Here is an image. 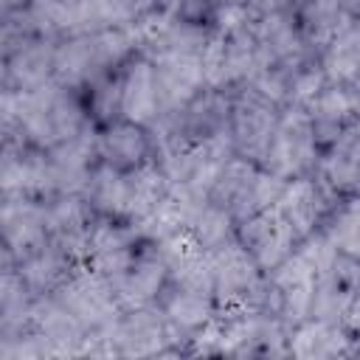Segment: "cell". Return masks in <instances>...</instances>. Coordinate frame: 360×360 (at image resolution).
<instances>
[{
	"instance_id": "8992f818",
	"label": "cell",
	"mask_w": 360,
	"mask_h": 360,
	"mask_svg": "<svg viewBox=\"0 0 360 360\" xmlns=\"http://www.w3.org/2000/svg\"><path fill=\"white\" fill-rule=\"evenodd\" d=\"M321 158H323V146L312 129L307 110L284 107L278 127L273 132V141L262 158V166L281 180H295V177L315 174L321 166Z\"/></svg>"
},
{
	"instance_id": "d6986e66",
	"label": "cell",
	"mask_w": 360,
	"mask_h": 360,
	"mask_svg": "<svg viewBox=\"0 0 360 360\" xmlns=\"http://www.w3.org/2000/svg\"><path fill=\"white\" fill-rule=\"evenodd\" d=\"M53 194H82L93 166L98 163V127H87L79 135L45 149Z\"/></svg>"
},
{
	"instance_id": "1f68e13d",
	"label": "cell",
	"mask_w": 360,
	"mask_h": 360,
	"mask_svg": "<svg viewBox=\"0 0 360 360\" xmlns=\"http://www.w3.org/2000/svg\"><path fill=\"white\" fill-rule=\"evenodd\" d=\"M292 17L307 48L315 56H321V51L352 22V17L335 0H301Z\"/></svg>"
},
{
	"instance_id": "3957f363",
	"label": "cell",
	"mask_w": 360,
	"mask_h": 360,
	"mask_svg": "<svg viewBox=\"0 0 360 360\" xmlns=\"http://www.w3.org/2000/svg\"><path fill=\"white\" fill-rule=\"evenodd\" d=\"M222 357H290V323L262 307L219 309Z\"/></svg>"
},
{
	"instance_id": "9a60e30c",
	"label": "cell",
	"mask_w": 360,
	"mask_h": 360,
	"mask_svg": "<svg viewBox=\"0 0 360 360\" xmlns=\"http://www.w3.org/2000/svg\"><path fill=\"white\" fill-rule=\"evenodd\" d=\"M158 307L172 329L174 346H177V357L186 354L191 338L205 329L217 312V295L211 290H197V287H180V284H166V290L158 298Z\"/></svg>"
},
{
	"instance_id": "9c48e42d",
	"label": "cell",
	"mask_w": 360,
	"mask_h": 360,
	"mask_svg": "<svg viewBox=\"0 0 360 360\" xmlns=\"http://www.w3.org/2000/svg\"><path fill=\"white\" fill-rule=\"evenodd\" d=\"M53 295L87 332H104L121 312V301L115 295L112 281L84 262L68 276V281Z\"/></svg>"
},
{
	"instance_id": "7c38bea8",
	"label": "cell",
	"mask_w": 360,
	"mask_h": 360,
	"mask_svg": "<svg viewBox=\"0 0 360 360\" xmlns=\"http://www.w3.org/2000/svg\"><path fill=\"white\" fill-rule=\"evenodd\" d=\"M0 197H53L45 149L28 141H3L0 152Z\"/></svg>"
},
{
	"instance_id": "f6af8a7d",
	"label": "cell",
	"mask_w": 360,
	"mask_h": 360,
	"mask_svg": "<svg viewBox=\"0 0 360 360\" xmlns=\"http://www.w3.org/2000/svg\"><path fill=\"white\" fill-rule=\"evenodd\" d=\"M124 3H129V0H124Z\"/></svg>"
},
{
	"instance_id": "277c9868",
	"label": "cell",
	"mask_w": 360,
	"mask_h": 360,
	"mask_svg": "<svg viewBox=\"0 0 360 360\" xmlns=\"http://www.w3.org/2000/svg\"><path fill=\"white\" fill-rule=\"evenodd\" d=\"M287 180L276 177L273 172H267L262 163L248 160V158H228L225 166L219 169L208 200H214L217 205H222L236 222L276 205L281 188Z\"/></svg>"
},
{
	"instance_id": "f546056e",
	"label": "cell",
	"mask_w": 360,
	"mask_h": 360,
	"mask_svg": "<svg viewBox=\"0 0 360 360\" xmlns=\"http://www.w3.org/2000/svg\"><path fill=\"white\" fill-rule=\"evenodd\" d=\"M307 115L312 121L321 146L326 149L354 118H360V93L343 84H326L307 107Z\"/></svg>"
},
{
	"instance_id": "d4e9b609",
	"label": "cell",
	"mask_w": 360,
	"mask_h": 360,
	"mask_svg": "<svg viewBox=\"0 0 360 360\" xmlns=\"http://www.w3.org/2000/svg\"><path fill=\"white\" fill-rule=\"evenodd\" d=\"M152 65H155V82L163 112L183 110L191 98H197L208 87L200 56H158L152 59Z\"/></svg>"
},
{
	"instance_id": "44dd1931",
	"label": "cell",
	"mask_w": 360,
	"mask_h": 360,
	"mask_svg": "<svg viewBox=\"0 0 360 360\" xmlns=\"http://www.w3.org/2000/svg\"><path fill=\"white\" fill-rule=\"evenodd\" d=\"M357 352V338L340 321L309 315L290 329V357L295 360L354 357Z\"/></svg>"
},
{
	"instance_id": "e575fe53",
	"label": "cell",
	"mask_w": 360,
	"mask_h": 360,
	"mask_svg": "<svg viewBox=\"0 0 360 360\" xmlns=\"http://www.w3.org/2000/svg\"><path fill=\"white\" fill-rule=\"evenodd\" d=\"M236 225L239 222L222 205H217L214 200L205 197V200H200L191 208L188 222H186V231L194 236V242L200 248H205L211 253V250H217V248H222V245H228V242L236 239Z\"/></svg>"
},
{
	"instance_id": "7bdbcfd3",
	"label": "cell",
	"mask_w": 360,
	"mask_h": 360,
	"mask_svg": "<svg viewBox=\"0 0 360 360\" xmlns=\"http://www.w3.org/2000/svg\"><path fill=\"white\" fill-rule=\"evenodd\" d=\"M31 0H0V14L3 11H17V8H25Z\"/></svg>"
},
{
	"instance_id": "d6a6232c",
	"label": "cell",
	"mask_w": 360,
	"mask_h": 360,
	"mask_svg": "<svg viewBox=\"0 0 360 360\" xmlns=\"http://www.w3.org/2000/svg\"><path fill=\"white\" fill-rule=\"evenodd\" d=\"M326 82L360 93V20H352L318 56Z\"/></svg>"
},
{
	"instance_id": "d590c367",
	"label": "cell",
	"mask_w": 360,
	"mask_h": 360,
	"mask_svg": "<svg viewBox=\"0 0 360 360\" xmlns=\"http://www.w3.org/2000/svg\"><path fill=\"white\" fill-rule=\"evenodd\" d=\"M82 197L98 217H121L124 202V172L98 160L82 188Z\"/></svg>"
},
{
	"instance_id": "60d3db41",
	"label": "cell",
	"mask_w": 360,
	"mask_h": 360,
	"mask_svg": "<svg viewBox=\"0 0 360 360\" xmlns=\"http://www.w3.org/2000/svg\"><path fill=\"white\" fill-rule=\"evenodd\" d=\"M346 326H349V332L357 338V349H360V292H357V298H354V304H352V309L346 312V321H343ZM360 354V352H357Z\"/></svg>"
},
{
	"instance_id": "30bf717a",
	"label": "cell",
	"mask_w": 360,
	"mask_h": 360,
	"mask_svg": "<svg viewBox=\"0 0 360 360\" xmlns=\"http://www.w3.org/2000/svg\"><path fill=\"white\" fill-rule=\"evenodd\" d=\"M281 110L276 101L264 98L262 93L242 87L233 93V104H231V127H228V138L233 146V155L248 158L262 163L273 132L278 127Z\"/></svg>"
},
{
	"instance_id": "4fadbf2b",
	"label": "cell",
	"mask_w": 360,
	"mask_h": 360,
	"mask_svg": "<svg viewBox=\"0 0 360 360\" xmlns=\"http://www.w3.org/2000/svg\"><path fill=\"white\" fill-rule=\"evenodd\" d=\"M236 239L245 245V250L256 259V264L264 273L278 267L301 242L295 228L281 217V211L276 205L242 219L236 225Z\"/></svg>"
},
{
	"instance_id": "836d02e7",
	"label": "cell",
	"mask_w": 360,
	"mask_h": 360,
	"mask_svg": "<svg viewBox=\"0 0 360 360\" xmlns=\"http://www.w3.org/2000/svg\"><path fill=\"white\" fill-rule=\"evenodd\" d=\"M37 292L25 284L11 262H3L0 273V335L22 332L31 326V315L37 307Z\"/></svg>"
},
{
	"instance_id": "7402d4cb",
	"label": "cell",
	"mask_w": 360,
	"mask_h": 360,
	"mask_svg": "<svg viewBox=\"0 0 360 360\" xmlns=\"http://www.w3.org/2000/svg\"><path fill=\"white\" fill-rule=\"evenodd\" d=\"M45 214H48V236L65 250H70L79 262H84L87 239L98 219V214L87 205V200L82 194H53L45 200Z\"/></svg>"
},
{
	"instance_id": "52a82bcc",
	"label": "cell",
	"mask_w": 360,
	"mask_h": 360,
	"mask_svg": "<svg viewBox=\"0 0 360 360\" xmlns=\"http://www.w3.org/2000/svg\"><path fill=\"white\" fill-rule=\"evenodd\" d=\"M110 357H177V346L172 329L158 304L127 307L118 318L104 329Z\"/></svg>"
},
{
	"instance_id": "2e32d148",
	"label": "cell",
	"mask_w": 360,
	"mask_h": 360,
	"mask_svg": "<svg viewBox=\"0 0 360 360\" xmlns=\"http://www.w3.org/2000/svg\"><path fill=\"white\" fill-rule=\"evenodd\" d=\"M166 284H169L166 253H163V248L158 242H149V239L141 242V248L135 250V256L129 259L124 273L112 281L115 295L121 301V309L158 304V298L166 290Z\"/></svg>"
},
{
	"instance_id": "5b68a950",
	"label": "cell",
	"mask_w": 360,
	"mask_h": 360,
	"mask_svg": "<svg viewBox=\"0 0 360 360\" xmlns=\"http://www.w3.org/2000/svg\"><path fill=\"white\" fill-rule=\"evenodd\" d=\"M211 276H214V295L219 309H236V307L270 309L267 273L256 264V259L245 250L239 239L211 250Z\"/></svg>"
},
{
	"instance_id": "b9f144b4",
	"label": "cell",
	"mask_w": 360,
	"mask_h": 360,
	"mask_svg": "<svg viewBox=\"0 0 360 360\" xmlns=\"http://www.w3.org/2000/svg\"><path fill=\"white\" fill-rule=\"evenodd\" d=\"M352 20H360V0H335Z\"/></svg>"
},
{
	"instance_id": "ee69618b",
	"label": "cell",
	"mask_w": 360,
	"mask_h": 360,
	"mask_svg": "<svg viewBox=\"0 0 360 360\" xmlns=\"http://www.w3.org/2000/svg\"><path fill=\"white\" fill-rule=\"evenodd\" d=\"M217 6H231V3H242V0H214Z\"/></svg>"
},
{
	"instance_id": "603a6c76",
	"label": "cell",
	"mask_w": 360,
	"mask_h": 360,
	"mask_svg": "<svg viewBox=\"0 0 360 360\" xmlns=\"http://www.w3.org/2000/svg\"><path fill=\"white\" fill-rule=\"evenodd\" d=\"M231 104H233V93L205 87L197 98H191L183 110H174L172 115L177 118V127L188 143L222 141L228 138V127H231Z\"/></svg>"
},
{
	"instance_id": "83f0119b",
	"label": "cell",
	"mask_w": 360,
	"mask_h": 360,
	"mask_svg": "<svg viewBox=\"0 0 360 360\" xmlns=\"http://www.w3.org/2000/svg\"><path fill=\"white\" fill-rule=\"evenodd\" d=\"M98 160L121 172H132L155 160L149 127H141L129 118H118L107 127H98Z\"/></svg>"
},
{
	"instance_id": "74e56055",
	"label": "cell",
	"mask_w": 360,
	"mask_h": 360,
	"mask_svg": "<svg viewBox=\"0 0 360 360\" xmlns=\"http://www.w3.org/2000/svg\"><path fill=\"white\" fill-rule=\"evenodd\" d=\"M183 3L186 0H129V28L135 31L138 45L172 22L183 11Z\"/></svg>"
},
{
	"instance_id": "5bb4252c",
	"label": "cell",
	"mask_w": 360,
	"mask_h": 360,
	"mask_svg": "<svg viewBox=\"0 0 360 360\" xmlns=\"http://www.w3.org/2000/svg\"><path fill=\"white\" fill-rule=\"evenodd\" d=\"M141 242H143V233L135 222L121 217H98L87 239L84 264L98 270L104 278L115 281L129 264V259L135 256V250L141 248Z\"/></svg>"
},
{
	"instance_id": "6da1fadb",
	"label": "cell",
	"mask_w": 360,
	"mask_h": 360,
	"mask_svg": "<svg viewBox=\"0 0 360 360\" xmlns=\"http://www.w3.org/2000/svg\"><path fill=\"white\" fill-rule=\"evenodd\" d=\"M93 127L82 90L56 79L37 90H0V135L3 141H28L51 149L82 129Z\"/></svg>"
},
{
	"instance_id": "4dcf8cb0",
	"label": "cell",
	"mask_w": 360,
	"mask_h": 360,
	"mask_svg": "<svg viewBox=\"0 0 360 360\" xmlns=\"http://www.w3.org/2000/svg\"><path fill=\"white\" fill-rule=\"evenodd\" d=\"M169 194L166 172L158 160H149L132 172H124V202H121V219L141 222L146 219L160 200Z\"/></svg>"
},
{
	"instance_id": "f1b7e54d",
	"label": "cell",
	"mask_w": 360,
	"mask_h": 360,
	"mask_svg": "<svg viewBox=\"0 0 360 360\" xmlns=\"http://www.w3.org/2000/svg\"><path fill=\"white\" fill-rule=\"evenodd\" d=\"M11 264L17 267V273L25 278V284L37 295H53L82 262L48 236L39 248H34L31 253H25L22 259H17Z\"/></svg>"
},
{
	"instance_id": "ac0fdd59",
	"label": "cell",
	"mask_w": 360,
	"mask_h": 360,
	"mask_svg": "<svg viewBox=\"0 0 360 360\" xmlns=\"http://www.w3.org/2000/svg\"><path fill=\"white\" fill-rule=\"evenodd\" d=\"M3 262H17L48 239L45 200L37 197H0Z\"/></svg>"
},
{
	"instance_id": "4316f807",
	"label": "cell",
	"mask_w": 360,
	"mask_h": 360,
	"mask_svg": "<svg viewBox=\"0 0 360 360\" xmlns=\"http://www.w3.org/2000/svg\"><path fill=\"white\" fill-rule=\"evenodd\" d=\"M326 188L340 200L360 191V118H354L338 141H332L323 149L321 166L315 172Z\"/></svg>"
},
{
	"instance_id": "cb8c5ba5",
	"label": "cell",
	"mask_w": 360,
	"mask_h": 360,
	"mask_svg": "<svg viewBox=\"0 0 360 360\" xmlns=\"http://www.w3.org/2000/svg\"><path fill=\"white\" fill-rule=\"evenodd\" d=\"M253 31L264 56V65L281 68V70H298L307 62H315L318 56L307 48L295 17L281 14V17H253Z\"/></svg>"
},
{
	"instance_id": "ab89813d",
	"label": "cell",
	"mask_w": 360,
	"mask_h": 360,
	"mask_svg": "<svg viewBox=\"0 0 360 360\" xmlns=\"http://www.w3.org/2000/svg\"><path fill=\"white\" fill-rule=\"evenodd\" d=\"M301 0H242L250 17H281V14H295Z\"/></svg>"
},
{
	"instance_id": "8d00e7d4",
	"label": "cell",
	"mask_w": 360,
	"mask_h": 360,
	"mask_svg": "<svg viewBox=\"0 0 360 360\" xmlns=\"http://www.w3.org/2000/svg\"><path fill=\"white\" fill-rule=\"evenodd\" d=\"M321 231L329 236V242L340 253H349V256L360 259V191L349 194V197H340L332 205Z\"/></svg>"
},
{
	"instance_id": "ffe728a7",
	"label": "cell",
	"mask_w": 360,
	"mask_h": 360,
	"mask_svg": "<svg viewBox=\"0 0 360 360\" xmlns=\"http://www.w3.org/2000/svg\"><path fill=\"white\" fill-rule=\"evenodd\" d=\"M335 202H338V197L326 188V183L318 174H309V177L287 180L278 200H276V208L295 228V233L304 239V236L323 228Z\"/></svg>"
},
{
	"instance_id": "f35d334b",
	"label": "cell",
	"mask_w": 360,
	"mask_h": 360,
	"mask_svg": "<svg viewBox=\"0 0 360 360\" xmlns=\"http://www.w3.org/2000/svg\"><path fill=\"white\" fill-rule=\"evenodd\" d=\"M84 101H87L90 121L96 127H107V124L124 118V112H121V70L90 84L84 90Z\"/></svg>"
},
{
	"instance_id": "e0dca14e",
	"label": "cell",
	"mask_w": 360,
	"mask_h": 360,
	"mask_svg": "<svg viewBox=\"0 0 360 360\" xmlns=\"http://www.w3.org/2000/svg\"><path fill=\"white\" fill-rule=\"evenodd\" d=\"M357 292H360V259L335 250L323 262V267L318 270L315 295H312V315L343 323Z\"/></svg>"
},
{
	"instance_id": "8fae6325",
	"label": "cell",
	"mask_w": 360,
	"mask_h": 360,
	"mask_svg": "<svg viewBox=\"0 0 360 360\" xmlns=\"http://www.w3.org/2000/svg\"><path fill=\"white\" fill-rule=\"evenodd\" d=\"M31 329L42 346L45 360H70V357H87V346L93 332H87L56 295H39Z\"/></svg>"
},
{
	"instance_id": "ba28073f",
	"label": "cell",
	"mask_w": 360,
	"mask_h": 360,
	"mask_svg": "<svg viewBox=\"0 0 360 360\" xmlns=\"http://www.w3.org/2000/svg\"><path fill=\"white\" fill-rule=\"evenodd\" d=\"M228 158H233V146L228 138H222V141L188 143L180 152H174L158 163L166 172L169 191L186 197V200H205Z\"/></svg>"
},
{
	"instance_id": "7a4b0ae2",
	"label": "cell",
	"mask_w": 360,
	"mask_h": 360,
	"mask_svg": "<svg viewBox=\"0 0 360 360\" xmlns=\"http://www.w3.org/2000/svg\"><path fill=\"white\" fill-rule=\"evenodd\" d=\"M135 53H141V45L129 25H115L90 34H68L56 45L53 79L65 87L84 93L98 79L121 70Z\"/></svg>"
},
{
	"instance_id": "484cf974",
	"label": "cell",
	"mask_w": 360,
	"mask_h": 360,
	"mask_svg": "<svg viewBox=\"0 0 360 360\" xmlns=\"http://www.w3.org/2000/svg\"><path fill=\"white\" fill-rule=\"evenodd\" d=\"M121 112L124 118L141 127H152L163 115L158 82H155V65L146 53H135L121 68Z\"/></svg>"
}]
</instances>
